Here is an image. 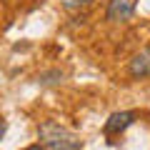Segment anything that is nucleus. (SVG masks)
Listing matches in <instances>:
<instances>
[{
	"mask_svg": "<svg viewBox=\"0 0 150 150\" xmlns=\"http://www.w3.org/2000/svg\"><path fill=\"white\" fill-rule=\"evenodd\" d=\"M93 0H63L65 10H80V8H88Z\"/></svg>",
	"mask_w": 150,
	"mask_h": 150,
	"instance_id": "nucleus-6",
	"label": "nucleus"
},
{
	"mask_svg": "<svg viewBox=\"0 0 150 150\" xmlns=\"http://www.w3.org/2000/svg\"><path fill=\"white\" fill-rule=\"evenodd\" d=\"M5 130H8V123H5V120H3V118H0V140L5 138Z\"/></svg>",
	"mask_w": 150,
	"mask_h": 150,
	"instance_id": "nucleus-7",
	"label": "nucleus"
},
{
	"mask_svg": "<svg viewBox=\"0 0 150 150\" xmlns=\"http://www.w3.org/2000/svg\"><path fill=\"white\" fill-rule=\"evenodd\" d=\"M135 13V3L133 0H110L105 10V20L108 23H125L130 20Z\"/></svg>",
	"mask_w": 150,
	"mask_h": 150,
	"instance_id": "nucleus-2",
	"label": "nucleus"
},
{
	"mask_svg": "<svg viewBox=\"0 0 150 150\" xmlns=\"http://www.w3.org/2000/svg\"><path fill=\"white\" fill-rule=\"evenodd\" d=\"M128 70H130V75H133V78H150V45H148V48H143L140 53L133 55Z\"/></svg>",
	"mask_w": 150,
	"mask_h": 150,
	"instance_id": "nucleus-4",
	"label": "nucleus"
},
{
	"mask_svg": "<svg viewBox=\"0 0 150 150\" xmlns=\"http://www.w3.org/2000/svg\"><path fill=\"white\" fill-rule=\"evenodd\" d=\"M25 150H48V148H45V145H40V143H35V145H28Z\"/></svg>",
	"mask_w": 150,
	"mask_h": 150,
	"instance_id": "nucleus-8",
	"label": "nucleus"
},
{
	"mask_svg": "<svg viewBox=\"0 0 150 150\" xmlns=\"http://www.w3.org/2000/svg\"><path fill=\"white\" fill-rule=\"evenodd\" d=\"M138 112L135 110H120V112H112L105 123V135H120L123 130H128L130 125L135 123Z\"/></svg>",
	"mask_w": 150,
	"mask_h": 150,
	"instance_id": "nucleus-3",
	"label": "nucleus"
},
{
	"mask_svg": "<svg viewBox=\"0 0 150 150\" xmlns=\"http://www.w3.org/2000/svg\"><path fill=\"white\" fill-rule=\"evenodd\" d=\"M40 135V145H45L48 150H83V140L78 133H73L70 128L55 123V120H45L38 128Z\"/></svg>",
	"mask_w": 150,
	"mask_h": 150,
	"instance_id": "nucleus-1",
	"label": "nucleus"
},
{
	"mask_svg": "<svg viewBox=\"0 0 150 150\" xmlns=\"http://www.w3.org/2000/svg\"><path fill=\"white\" fill-rule=\"evenodd\" d=\"M63 78H65V73L60 68H50L38 75V83L40 85H58V83H63Z\"/></svg>",
	"mask_w": 150,
	"mask_h": 150,
	"instance_id": "nucleus-5",
	"label": "nucleus"
}]
</instances>
